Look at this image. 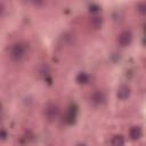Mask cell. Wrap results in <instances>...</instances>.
I'll list each match as a JSON object with an SVG mask.
<instances>
[{
	"instance_id": "6da1fadb",
	"label": "cell",
	"mask_w": 146,
	"mask_h": 146,
	"mask_svg": "<svg viewBox=\"0 0 146 146\" xmlns=\"http://www.w3.org/2000/svg\"><path fill=\"white\" fill-rule=\"evenodd\" d=\"M8 54H9V57H10L11 60H14L16 63H19V62L24 60L25 57L27 56L29 44L26 42H23V41L14 42L13 44H10Z\"/></svg>"
},
{
	"instance_id": "7a4b0ae2",
	"label": "cell",
	"mask_w": 146,
	"mask_h": 146,
	"mask_svg": "<svg viewBox=\"0 0 146 146\" xmlns=\"http://www.w3.org/2000/svg\"><path fill=\"white\" fill-rule=\"evenodd\" d=\"M59 113H60L59 106L55 103H47L43 107V115H44L46 120H48L50 122L55 121L59 116Z\"/></svg>"
},
{
	"instance_id": "3957f363",
	"label": "cell",
	"mask_w": 146,
	"mask_h": 146,
	"mask_svg": "<svg viewBox=\"0 0 146 146\" xmlns=\"http://www.w3.org/2000/svg\"><path fill=\"white\" fill-rule=\"evenodd\" d=\"M116 41H117V44L120 47H122V48L128 47L131 43V41H132V33H131V31L130 30H123L121 33H119Z\"/></svg>"
},
{
	"instance_id": "277c9868",
	"label": "cell",
	"mask_w": 146,
	"mask_h": 146,
	"mask_svg": "<svg viewBox=\"0 0 146 146\" xmlns=\"http://www.w3.org/2000/svg\"><path fill=\"white\" fill-rule=\"evenodd\" d=\"M89 99H90V103L94 106H102L106 102V95L102 90H95L90 95V98Z\"/></svg>"
},
{
	"instance_id": "5b68a950",
	"label": "cell",
	"mask_w": 146,
	"mask_h": 146,
	"mask_svg": "<svg viewBox=\"0 0 146 146\" xmlns=\"http://www.w3.org/2000/svg\"><path fill=\"white\" fill-rule=\"evenodd\" d=\"M76 114H78V107L76 105L74 104H71L66 111V114H65V117H64V121L66 124H73L75 123V120H76Z\"/></svg>"
},
{
	"instance_id": "8992f818",
	"label": "cell",
	"mask_w": 146,
	"mask_h": 146,
	"mask_svg": "<svg viewBox=\"0 0 146 146\" xmlns=\"http://www.w3.org/2000/svg\"><path fill=\"white\" fill-rule=\"evenodd\" d=\"M131 95V88L128 86V84H121L119 88H117V91H116V97L120 99V100H127Z\"/></svg>"
},
{
	"instance_id": "52a82bcc",
	"label": "cell",
	"mask_w": 146,
	"mask_h": 146,
	"mask_svg": "<svg viewBox=\"0 0 146 146\" xmlns=\"http://www.w3.org/2000/svg\"><path fill=\"white\" fill-rule=\"evenodd\" d=\"M143 136V129L140 125H132L130 129H129V138L133 141L136 140H139Z\"/></svg>"
},
{
	"instance_id": "ba28073f",
	"label": "cell",
	"mask_w": 146,
	"mask_h": 146,
	"mask_svg": "<svg viewBox=\"0 0 146 146\" xmlns=\"http://www.w3.org/2000/svg\"><path fill=\"white\" fill-rule=\"evenodd\" d=\"M75 81L78 84H81V86H84V84H88L90 82V75L87 73V72H79L75 76Z\"/></svg>"
},
{
	"instance_id": "9c48e42d",
	"label": "cell",
	"mask_w": 146,
	"mask_h": 146,
	"mask_svg": "<svg viewBox=\"0 0 146 146\" xmlns=\"http://www.w3.org/2000/svg\"><path fill=\"white\" fill-rule=\"evenodd\" d=\"M125 140L122 135H114L111 138V146H124Z\"/></svg>"
},
{
	"instance_id": "30bf717a",
	"label": "cell",
	"mask_w": 146,
	"mask_h": 146,
	"mask_svg": "<svg viewBox=\"0 0 146 146\" xmlns=\"http://www.w3.org/2000/svg\"><path fill=\"white\" fill-rule=\"evenodd\" d=\"M90 24H91V26L94 27V29H99L100 26H102V24H103V18L100 17V16H94V17H91V19H90Z\"/></svg>"
},
{
	"instance_id": "8fae6325",
	"label": "cell",
	"mask_w": 146,
	"mask_h": 146,
	"mask_svg": "<svg viewBox=\"0 0 146 146\" xmlns=\"http://www.w3.org/2000/svg\"><path fill=\"white\" fill-rule=\"evenodd\" d=\"M88 10H89V13L96 15V14H98V13L102 10V8H100V6L97 5V3H90V5L88 6Z\"/></svg>"
},
{
	"instance_id": "7c38bea8",
	"label": "cell",
	"mask_w": 146,
	"mask_h": 146,
	"mask_svg": "<svg viewBox=\"0 0 146 146\" xmlns=\"http://www.w3.org/2000/svg\"><path fill=\"white\" fill-rule=\"evenodd\" d=\"M137 10L141 15H145L146 14V2H139V3H137Z\"/></svg>"
},
{
	"instance_id": "4fadbf2b",
	"label": "cell",
	"mask_w": 146,
	"mask_h": 146,
	"mask_svg": "<svg viewBox=\"0 0 146 146\" xmlns=\"http://www.w3.org/2000/svg\"><path fill=\"white\" fill-rule=\"evenodd\" d=\"M8 137V132L6 129H0V139L1 140H6Z\"/></svg>"
},
{
	"instance_id": "5bb4252c",
	"label": "cell",
	"mask_w": 146,
	"mask_h": 146,
	"mask_svg": "<svg viewBox=\"0 0 146 146\" xmlns=\"http://www.w3.org/2000/svg\"><path fill=\"white\" fill-rule=\"evenodd\" d=\"M3 9H5V8H3V6H2V5H0V15L3 13Z\"/></svg>"
},
{
	"instance_id": "9a60e30c",
	"label": "cell",
	"mask_w": 146,
	"mask_h": 146,
	"mask_svg": "<svg viewBox=\"0 0 146 146\" xmlns=\"http://www.w3.org/2000/svg\"><path fill=\"white\" fill-rule=\"evenodd\" d=\"M76 146H88L87 144H84V143H80V144H78Z\"/></svg>"
},
{
	"instance_id": "2e32d148",
	"label": "cell",
	"mask_w": 146,
	"mask_h": 146,
	"mask_svg": "<svg viewBox=\"0 0 146 146\" xmlns=\"http://www.w3.org/2000/svg\"><path fill=\"white\" fill-rule=\"evenodd\" d=\"M0 110H1V103H0Z\"/></svg>"
}]
</instances>
